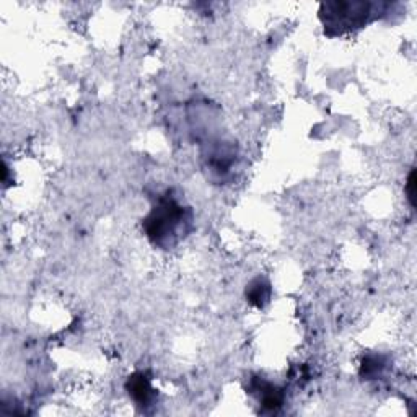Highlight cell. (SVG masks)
Segmentation results:
<instances>
[{
    "instance_id": "cell-1",
    "label": "cell",
    "mask_w": 417,
    "mask_h": 417,
    "mask_svg": "<svg viewBox=\"0 0 417 417\" xmlns=\"http://www.w3.org/2000/svg\"><path fill=\"white\" fill-rule=\"evenodd\" d=\"M144 232L155 246L172 250L192 230V212L173 196H162L144 219Z\"/></svg>"
},
{
    "instance_id": "cell-2",
    "label": "cell",
    "mask_w": 417,
    "mask_h": 417,
    "mask_svg": "<svg viewBox=\"0 0 417 417\" xmlns=\"http://www.w3.org/2000/svg\"><path fill=\"white\" fill-rule=\"evenodd\" d=\"M369 2H326L322 3L319 18L329 35H341L364 26L373 13Z\"/></svg>"
},
{
    "instance_id": "cell-3",
    "label": "cell",
    "mask_w": 417,
    "mask_h": 417,
    "mask_svg": "<svg viewBox=\"0 0 417 417\" xmlns=\"http://www.w3.org/2000/svg\"><path fill=\"white\" fill-rule=\"evenodd\" d=\"M129 396L139 406H149L155 398V389L150 384V380L144 373H136L129 377L126 384Z\"/></svg>"
},
{
    "instance_id": "cell-4",
    "label": "cell",
    "mask_w": 417,
    "mask_h": 417,
    "mask_svg": "<svg viewBox=\"0 0 417 417\" xmlns=\"http://www.w3.org/2000/svg\"><path fill=\"white\" fill-rule=\"evenodd\" d=\"M258 388L263 391V393H259V401H261V405L266 407V409L276 411L282 406L284 395H282L281 389L274 387V384L263 383V382L258 383Z\"/></svg>"
},
{
    "instance_id": "cell-5",
    "label": "cell",
    "mask_w": 417,
    "mask_h": 417,
    "mask_svg": "<svg viewBox=\"0 0 417 417\" xmlns=\"http://www.w3.org/2000/svg\"><path fill=\"white\" fill-rule=\"evenodd\" d=\"M246 297L256 306H263L264 304H268L269 297H271L269 284L266 281H261V279H256V281L251 282L250 290H246Z\"/></svg>"
},
{
    "instance_id": "cell-6",
    "label": "cell",
    "mask_w": 417,
    "mask_h": 417,
    "mask_svg": "<svg viewBox=\"0 0 417 417\" xmlns=\"http://www.w3.org/2000/svg\"><path fill=\"white\" fill-rule=\"evenodd\" d=\"M406 194H407V199H409L411 205L414 207V205H416V172H414V169H412L409 178H407Z\"/></svg>"
}]
</instances>
